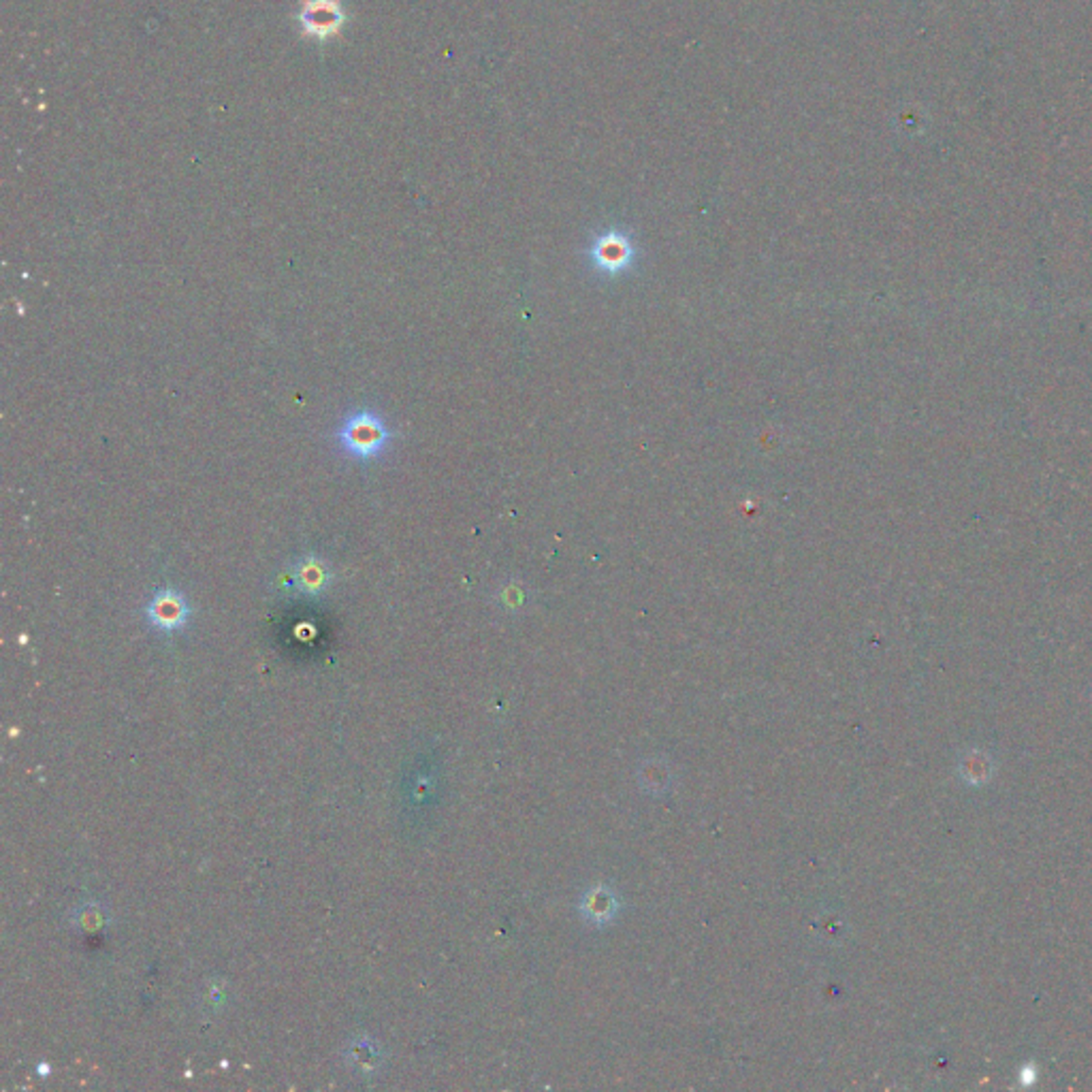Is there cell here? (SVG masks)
<instances>
[{
	"label": "cell",
	"mask_w": 1092,
	"mask_h": 1092,
	"mask_svg": "<svg viewBox=\"0 0 1092 1092\" xmlns=\"http://www.w3.org/2000/svg\"><path fill=\"white\" fill-rule=\"evenodd\" d=\"M333 437L346 457L367 463L383 457L393 442V432L374 408H357L342 418Z\"/></svg>",
	"instance_id": "obj_1"
},
{
	"label": "cell",
	"mask_w": 1092,
	"mask_h": 1092,
	"mask_svg": "<svg viewBox=\"0 0 1092 1092\" xmlns=\"http://www.w3.org/2000/svg\"><path fill=\"white\" fill-rule=\"evenodd\" d=\"M344 20L346 15L337 0H308L299 13L303 32L314 39H329L337 35Z\"/></svg>",
	"instance_id": "obj_2"
},
{
	"label": "cell",
	"mask_w": 1092,
	"mask_h": 1092,
	"mask_svg": "<svg viewBox=\"0 0 1092 1092\" xmlns=\"http://www.w3.org/2000/svg\"><path fill=\"white\" fill-rule=\"evenodd\" d=\"M288 587L305 595L322 593L333 581L329 564L318 555H301L293 561L291 572L286 574Z\"/></svg>",
	"instance_id": "obj_3"
},
{
	"label": "cell",
	"mask_w": 1092,
	"mask_h": 1092,
	"mask_svg": "<svg viewBox=\"0 0 1092 1092\" xmlns=\"http://www.w3.org/2000/svg\"><path fill=\"white\" fill-rule=\"evenodd\" d=\"M147 617L161 630H178L188 619V602L178 589H161L147 604Z\"/></svg>",
	"instance_id": "obj_4"
},
{
	"label": "cell",
	"mask_w": 1092,
	"mask_h": 1092,
	"mask_svg": "<svg viewBox=\"0 0 1092 1092\" xmlns=\"http://www.w3.org/2000/svg\"><path fill=\"white\" fill-rule=\"evenodd\" d=\"M595 261L602 269L606 271H619L622 267H625L627 261H630V247L625 246V242L622 239H604V242L595 247Z\"/></svg>",
	"instance_id": "obj_5"
}]
</instances>
